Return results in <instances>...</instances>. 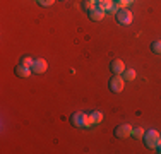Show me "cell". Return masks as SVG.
Returning a JSON list of instances; mask_svg holds the SVG:
<instances>
[{"label": "cell", "instance_id": "cell-4", "mask_svg": "<svg viewBox=\"0 0 161 154\" xmlns=\"http://www.w3.org/2000/svg\"><path fill=\"white\" fill-rule=\"evenodd\" d=\"M132 19H134V15L129 9H120L117 14H115V21H117V24H120V26H130L132 24Z\"/></svg>", "mask_w": 161, "mask_h": 154}, {"label": "cell", "instance_id": "cell-15", "mask_svg": "<svg viewBox=\"0 0 161 154\" xmlns=\"http://www.w3.org/2000/svg\"><path fill=\"white\" fill-rule=\"evenodd\" d=\"M94 5H96V3H93L91 0H82V2H80V9H82L84 12H87V10H91Z\"/></svg>", "mask_w": 161, "mask_h": 154}, {"label": "cell", "instance_id": "cell-13", "mask_svg": "<svg viewBox=\"0 0 161 154\" xmlns=\"http://www.w3.org/2000/svg\"><path fill=\"white\" fill-rule=\"evenodd\" d=\"M142 135H144V129H142V127H132V134H130V137L142 139Z\"/></svg>", "mask_w": 161, "mask_h": 154}, {"label": "cell", "instance_id": "cell-6", "mask_svg": "<svg viewBox=\"0 0 161 154\" xmlns=\"http://www.w3.org/2000/svg\"><path fill=\"white\" fill-rule=\"evenodd\" d=\"M86 14H87V17H89L93 22H99V21H103V19H105V14H106V12H105L103 9H99L98 5H94L93 9L87 10Z\"/></svg>", "mask_w": 161, "mask_h": 154}, {"label": "cell", "instance_id": "cell-19", "mask_svg": "<svg viewBox=\"0 0 161 154\" xmlns=\"http://www.w3.org/2000/svg\"><path fill=\"white\" fill-rule=\"evenodd\" d=\"M118 5H120V9H127V5H129V2L127 0H118Z\"/></svg>", "mask_w": 161, "mask_h": 154}, {"label": "cell", "instance_id": "cell-17", "mask_svg": "<svg viewBox=\"0 0 161 154\" xmlns=\"http://www.w3.org/2000/svg\"><path fill=\"white\" fill-rule=\"evenodd\" d=\"M36 2H38V5H41V7H52L57 0H36Z\"/></svg>", "mask_w": 161, "mask_h": 154}, {"label": "cell", "instance_id": "cell-8", "mask_svg": "<svg viewBox=\"0 0 161 154\" xmlns=\"http://www.w3.org/2000/svg\"><path fill=\"white\" fill-rule=\"evenodd\" d=\"M125 70V63L120 58H113L110 62V72L113 75H122V72Z\"/></svg>", "mask_w": 161, "mask_h": 154}, {"label": "cell", "instance_id": "cell-22", "mask_svg": "<svg viewBox=\"0 0 161 154\" xmlns=\"http://www.w3.org/2000/svg\"><path fill=\"white\" fill-rule=\"evenodd\" d=\"M127 2H129V3H134V0H127Z\"/></svg>", "mask_w": 161, "mask_h": 154}, {"label": "cell", "instance_id": "cell-1", "mask_svg": "<svg viewBox=\"0 0 161 154\" xmlns=\"http://www.w3.org/2000/svg\"><path fill=\"white\" fill-rule=\"evenodd\" d=\"M69 123L75 129H89V115L84 111H74L69 118Z\"/></svg>", "mask_w": 161, "mask_h": 154}, {"label": "cell", "instance_id": "cell-10", "mask_svg": "<svg viewBox=\"0 0 161 154\" xmlns=\"http://www.w3.org/2000/svg\"><path fill=\"white\" fill-rule=\"evenodd\" d=\"M103 120V113L101 111H98V110H93L89 113V127L91 125H98V123H101Z\"/></svg>", "mask_w": 161, "mask_h": 154}, {"label": "cell", "instance_id": "cell-23", "mask_svg": "<svg viewBox=\"0 0 161 154\" xmlns=\"http://www.w3.org/2000/svg\"><path fill=\"white\" fill-rule=\"evenodd\" d=\"M58 2H67V0H58Z\"/></svg>", "mask_w": 161, "mask_h": 154}, {"label": "cell", "instance_id": "cell-7", "mask_svg": "<svg viewBox=\"0 0 161 154\" xmlns=\"http://www.w3.org/2000/svg\"><path fill=\"white\" fill-rule=\"evenodd\" d=\"M47 69H48V63H47V60H45V58H34L33 65H31L33 74H45Z\"/></svg>", "mask_w": 161, "mask_h": 154}, {"label": "cell", "instance_id": "cell-14", "mask_svg": "<svg viewBox=\"0 0 161 154\" xmlns=\"http://www.w3.org/2000/svg\"><path fill=\"white\" fill-rule=\"evenodd\" d=\"M149 48H151V52L154 53V55H161V41H159V40L153 41V43H151V46H149Z\"/></svg>", "mask_w": 161, "mask_h": 154}, {"label": "cell", "instance_id": "cell-20", "mask_svg": "<svg viewBox=\"0 0 161 154\" xmlns=\"http://www.w3.org/2000/svg\"><path fill=\"white\" fill-rule=\"evenodd\" d=\"M156 152H159V154H161V137H159V142H158V146H156Z\"/></svg>", "mask_w": 161, "mask_h": 154}, {"label": "cell", "instance_id": "cell-11", "mask_svg": "<svg viewBox=\"0 0 161 154\" xmlns=\"http://www.w3.org/2000/svg\"><path fill=\"white\" fill-rule=\"evenodd\" d=\"M136 70H134V69H125L124 72H122V77H124L125 79V82H129V80H134L136 79Z\"/></svg>", "mask_w": 161, "mask_h": 154}, {"label": "cell", "instance_id": "cell-3", "mask_svg": "<svg viewBox=\"0 0 161 154\" xmlns=\"http://www.w3.org/2000/svg\"><path fill=\"white\" fill-rule=\"evenodd\" d=\"M124 86H125V79L122 75H112L108 79V89L115 92V94L124 91Z\"/></svg>", "mask_w": 161, "mask_h": 154}, {"label": "cell", "instance_id": "cell-12", "mask_svg": "<svg viewBox=\"0 0 161 154\" xmlns=\"http://www.w3.org/2000/svg\"><path fill=\"white\" fill-rule=\"evenodd\" d=\"M113 3H115L113 0H99V2L96 3V5L99 7V9H103L105 12H108V10H110V7H112Z\"/></svg>", "mask_w": 161, "mask_h": 154}, {"label": "cell", "instance_id": "cell-16", "mask_svg": "<svg viewBox=\"0 0 161 154\" xmlns=\"http://www.w3.org/2000/svg\"><path fill=\"white\" fill-rule=\"evenodd\" d=\"M33 62H34V58H31V57H28V55H22L21 58H19V63L26 65V67H31Z\"/></svg>", "mask_w": 161, "mask_h": 154}, {"label": "cell", "instance_id": "cell-5", "mask_svg": "<svg viewBox=\"0 0 161 154\" xmlns=\"http://www.w3.org/2000/svg\"><path fill=\"white\" fill-rule=\"evenodd\" d=\"M130 134H132V127L129 123H120L113 129V135L117 139H129Z\"/></svg>", "mask_w": 161, "mask_h": 154}, {"label": "cell", "instance_id": "cell-24", "mask_svg": "<svg viewBox=\"0 0 161 154\" xmlns=\"http://www.w3.org/2000/svg\"><path fill=\"white\" fill-rule=\"evenodd\" d=\"M113 2H118V0H113Z\"/></svg>", "mask_w": 161, "mask_h": 154}, {"label": "cell", "instance_id": "cell-18", "mask_svg": "<svg viewBox=\"0 0 161 154\" xmlns=\"http://www.w3.org/2000/svg\"><path fill=\"white\" fill-rule=\"evenodd\" d=\"M118 10H120V5H118V3H117V2H115V3H113V5H112V7H110V10H108V14H113V15H115V14H117V12H118Z\"/></svg>", "mask_w": 161, "mask_h": 154}, {"label": "cell", "instance_id": "cell-2", "mask_svg": "<svg viewBox=\"0 0 161 154\" xmlns=\"http://www.w3.org/2000/svg\"><path fill=\"white\" fill-rule=\"evenodd\" d=\"M159 132L154 129H149V130H144V135H142V142L144 146L147 149H156V146H158L159 142Z\"/></svg>", "mask_w": 161, "mask_h": 154}, {"label": "cell", "instance_id": "cell-9", "mask_svg": "<svg viewBox=\"0 0 161 154\" xmlns=\"http://www.w3.org/2000/svg\"><path fill=\"white\" fill-rule=\"evenodd\" d=\"M14 74H16L19 79H28V77L33 74V70H31V67H26V65L19 63V65H16V69H14Z\"/></svg>", "mask_w": 161, "mask_h": 154}, {"label": "cell", "instance_id": "cell-21", "mask_svg": "<svg viewBox=\"0 0 161 154\" xmlns=\"http://www.w3.org/2000/svg\"><path fill=\"white\" fill-rule=\"evenodd\" d=\"M91 2H93V3H98V2H99V0H91Z\"/></svg>", "mask_w": 161, "mask_h": 154}]
</instances>
